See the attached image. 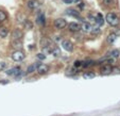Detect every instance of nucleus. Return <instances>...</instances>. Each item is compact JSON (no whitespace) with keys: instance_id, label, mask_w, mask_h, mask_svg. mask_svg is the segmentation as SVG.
I'll return each instance as SVG.
<instances>
[{"instance_id":"f257e3e1","label":"nucleus","mask_w":120,"mask_h":116,"mask_svg":"<svg viewBox=\"0 0 120 116\" xmlns=\"http://www.w3.org/2000/svg\"><path fill=\"white\" fill-rule=\"evenodd\" d=\"M105 20L107 21V23L111 25L112 27H117V26L119 25V22H120L119 17H118L115 13H109V14L106 15Z\"/></svg>"},{"instance_id":"f03ea898","label":"nucleus","mask_w":120,"mask_h":116,"mask_svg":"<svg viewBox=\"0 0 120 116\" xmlns=\"http://www.w3.org/2000/svg\"><path fill=\"white\" fill-rule=\"evenodd\" d=\"M36 70L39 75H46L49 71V66L43 63H37L36 64Z\"/></svg>"},{"instance_id":"7ed1b4c3","label":"nucleus","mask_w":120,"mask_h":116,"mask_svg":"<svg viewBox=\"0 0 120 116\" xmlns=\"http://www.w3.org/2000/svg\"><path fill=\"white\" fill-rule=\"evenodd\" d=\"M25 58V54L23 53L22 51H20V50L14 51V52H13V54H12V59H13L15 62H20V61H22Z\"/></svg>"},{"instance_id":"20e7f679","label":"nucleus","mask_w":120,"mask_h":116,"mask_svg":"<svg viewBox=\"0 0 120 116\" xmlns=\"http://www.w3.org/2000/svg\"><path fill=\"white\" fill-rule=\"evenodd\" d=\"M66 26H67V22H66V20H65L64 18H58L54 20V27H55L56 29H58V30L64 29Z\"/></svg>"},{"instance_id":"39448f33","label":"nucleus","mask_w":120,"mask_h":116,"mask_svg":"<svg viewBox=\"0 0 120 116\" xmlns=\"http://www.w3.org/2000/svg\"><path fill=\"white\" fill-rule=\"evenodd\" d=\"M22 36H23L22 31L19 30V29H15L13 31V33H12V41H21Z\"/></svg>"},{"instance_id":"423d86ee","label":"nucleus","mask_w":120,"mask_h":116,"mask_svg":"<svg viewBox=\"0 0 120 116\" xmlns=\"http://www.w3.org/2000/svg\"><path fill=\"white\" fill-rule=\"evenodd\" d=\"M62 47L66 51H68V52H71V51L73 50V44H72L70 41H68V40L63 41L62 42Z\"/></svg>"},{"instance_id":"0eeeda50","label":"nucleus","mask_w":120,"mask_h":116,"mask_svg":"<svg viewBox=\"0 0 120 116\" xmlns=\"http://www.w3.org/2000/svg\"><path fill=\"white\" fill-rule=\"evenodd\" d=\"M27 5H28V7L31 10H36L40 7V2H39L38 0H29Z\"/></svg>"},{"instance_id":"6e6552de","label":"nucleus","mask_w":120,"mask_h":116,"mask_svg":"<svg viewBox=\"0 0 120 116\" xmlns=\"http://www.w3.org/2000/svg\"><path fill=\"white\" fill-rule=\"evenodd\" d=\"M112 71H113V67H112L111 64H105L101 67V75L106 76V75L112 74Z\"/></svg>"},{"instance_id":"1a4fd4ad","label":"nucleus","mask_w":120,"mask_h":116,"mask_svg":"<svg viewBox=\"0 0 120 116\" xmlns=\"http://www.w3.org/2000/svg\"><path fill=\"white\" fill-rule=\"evenodd\" d=\"M68 28H69L70 31L72 32H79V31L81 30V25L78 22H70L68 25Z\"/></svg>"},{"instance_id":"9d476101","label":"nucleus","mask_w":120,"mask_h":116,"mask_svg":"<svg viewBox=\"0 0 120 116\" xmlns=\"http://www.w3.org/2000/svg\"><path fill=\"white\" fill-rule=\"evenodd\" d=\"M81 30H83L84 32H90L91 30V25L89 22H86V21H83V23L81 25Z\"/></svg>"},{"instance_id":"9b49d317","label":"nucleus","mask_w":120,"mask_h":116,"mask_svg":"<svg viewBox=\"0 0 120 116\" xmlns=\"http://www.w3.org/2000/svg\"><path fill=\"white\" fill-rule=\"evenodd\" d=\"M36 22L38 25H45V15L43 14L42 12H39L38 15H37V18H36Z\"/></svg>"},{"instance_id":"f8f14e48","label":"nucleus","mask_w":120,"mask_h":116,"mask_svg":"<svg viewBox=\"0 0 120 116\" xmlns=\"http://www.w3.org/2000/svg\"><path fill=\"white\" fill-rule=\"evenodd\" d=\"M66 12H67L68 15H70V16H73V17H76V18L80 17V14H79V12L76 11V10H74V9H69V10H67Z\"/></svg>"},{"instance_id":"ddd939ff","label":"nucleus","mask_w":120,"mask_h":116,"mask_svg":"<svg viewBox=\"0 0 120 116\" xmlns=\"http://www.w3.org/2000/svg\"><path fill=\"white\" fill-rule=\"evenodd\" d=\"M104 18H103V16H102V14H100V13H98L97 15H96V22L98 23L99 26H102V25H104Z\"/></svg>"},{"instance_id":"4468645a","label":"nucleus","mask_w":120,"mask_h":116,"mask_svg":"<svg viewBox=\"0 0 120 116\" xmlns=\"http://www.w3.org/2000/svg\"><path fill=\"white\" fill-rule=\"evenodd\" d=\"M116 38H117L116 33H111V34H109V36H107L106 41H107V43H109V44H113V43L116 41Z\"/></svg>"},{"instance_id":"2eb2a0df","label":"nucleus","mask_w":120,"mask_h":116,"mask_svg":"<svg viewBox=\"0 0 120 116\" xmlns=\"http://www.w3.org/2000/svg\"><path fill=\"white\" fill-rule=\"evenodd\" d=\"M51 53L58 58V56H60L61 54H62V52H61V49L58 48V47H54V48H52V50H51Z\"/></svg>"},{"instance_id":"dca6fc26","label":"nucleus","mask_w":120,"mask_h":116,"mask_svg":"<svg viewBox=\"0 0 120 116\" xmlns=\"http://www.w3.org/2000/svg\"><path fill=\"white\" fill-rule=\"evenodd\" d=\"M9 34V31L5 27H0V36L1 37H7Z\"/></svg>"},{"instance_id":"f3484780","label":"nucleus","mask_w":120,"mask_h":116,"mask_svg":"<svg viewBox=\"0 0 120 116\" xmlns=\"http://www.w3.org/2000/svg\"><path fill=\"white\" fill-rule=\"evenodd\" d=\"M96 75L91 71H87L85 74H83V78L84 79H92V78H95Z\"/></svg>"},{"instance_id":"a211bd4d","label":"nucleus","mask_w":120,"mask_h":116,"mask_svg":"<svg viewBox=\"0 0 120 116\" xmlns=\"http://www.w3.org/2000/svg\"><path fill=\"white\" fill-rule=\"evenodd\" d=\"M51 50H52V48H51V46H49V45H44V46H43V52H44L45 54L51 53Z\"/></svg>"},{"instance_id":"6ab92c4d","label":"nucleus","mask_w":120,"mask_h":116,"mask_svg":"<svg viewBox=\"0 0 120 116\" xmlns=\"http://www.w3.org/2000/svg\"><path fill=\"white\" fill-rule=\"evenodd\" d=\"M7 13H5L3 10H0V22H2V21L7 20Z\"/></svg>"},{"instance_id":"aec40b11","label":"nucleus","mask_w":120,"mask_h":116,"mask_svg":"<svg viewBox=\"0 0 120 116\" xmlns=\"http://www.w3.org/2000/svg\"><path fill=\"white\" fill-rule=\"evenodd\" d=\"M25 28L27 29V30H31V29L33 28V23L31 22L30 20L25 19Z\"/></svg>"},{"instance_id":"412c9836","label":"nucleus","mask_w":120,"mask_h":116,"mask_svg":"<svg viewBox=\"0 0 120 116\" xmlns=\"http://www.w3.org/2000/svg\"><path fill=\"white\" fill-rule=\"evenodd\" d=\"M119 56H120V51L118 50V49H115V50H113L111 52V56L113 59H117Z\"/></svg>"},{"instance_id":"4be33fe9","label":"nucleus","mask_w":120,"mask_h":116,"mask_svg":"<svg viewBox=\"0 0 120 116\" xmlns=\"http://www.w3.org/2000/svg\"><path fill=\"white\" fill-rule=\"evenodd\" d=\"M90 33H91L92 35H98L100 33L99 27H94V28H91V30H90Z\"/></svg>"},{"instance_id":"5701e85b","label":"nucleus","mask_w":120,"mask_h":116,"mask_svg":"<svg viewBox=\"0 0 120 116\" xmlns=\"http://www.w3.org/2000/svg\"><path fill=\"white\" fill-rule=\"evenodd\" d=\"M90 65H92V61H90V60L82 62V66H83V67H88V66H90Z\"/></svg>"},{"instance_id":"b1692460","label":"nucleus","mask_w":120,"mask_h":116,"mask_svg":"<svg viewBox=\"0 0 120 116\" xmlns=\"http://www.w3.org/2000/svg\"><path fill=\"white\" fill-rule=\"evenodd\" d=\"M35 71V65H31L28 67V69H27V74H31V72Z\"/></svg>"},{"instance_id":"393cba45","label":"nucleus","mask_w":120,"mask_h":116,"mask_svg":"<svg viewBox=\"0 0 120 116\" xmlns=\"http://www.w3.org/2000/svg\"><path fill=\"white\" fill-rule=\"evenodd\" d=\"M15 70H16V67L12 68V69H9L7 71V75H9V76H13V75H14V72H15Z\"/></svg>"},{"instance_id":"a878e982","label":"nucleus","mask_w":120,"mask_h":116,"mask_svg":"<svg viewBox=\"0 0 120 116\" xmlns=\"http://www.w3.org/2000/svg\"><path fill=\"white\" fill-rule=\"evenodd\" d=\"M103 3L105 5H112L114 3V0H103Z\"/></svg>"},{"instance_id":"bb28decb","label":"nucleus","mask_w":120,"mask_h":116,"mask_svg":"<svg viewBox=\"0 0 120 116\" xmlns=\"http://www.w3.org/2000/svg\"><path fill=\"white\" fill-rule=\"evenodd\" d=\"M37 59H38V60H45V59H46V54L45 53H38L37 54Z\"/></svg>"},{"instance_id":"cd10ccee","label":"nucleus","mask_w":120,"mask_h":116,"mask_svg":"<svg viewBox=\"0 0 120 116\" xmlns=\"http://www.w3.org/2000/svg\"><path fill=\"white\" fill-rule=\"evenodd\" d=\"M81 66H82L81 61H76V62H74V67H81Z\"/></svg>"},{"instance_id":"c85d7f7f","label":"nucleus","mask_w":120,"mask_h":116,"mask_svg":"<svg viewBox=\"0 0 120 116\" xmlns=\"http://www.w3.org/2000/svg\"><path fill=\"white\" fill-rule=\"evenodd\" d=\"M5 67V63L4 62H0V69H3Z\"/></svg>"},{"instance_id":"c756f323","label":"nucleus","mask_w":120,"mask_h":116,"mask_svg":"<svg viewBox=\"0 0 120 116\" xmlns=\"http://www.w3.org/2000/svg\"><path fill=\"white\" fill-rule=\"evenodd\" d=\"M64 2H66V3H72L73 2V0H63Z\"/></svg>"}]
</instances>
